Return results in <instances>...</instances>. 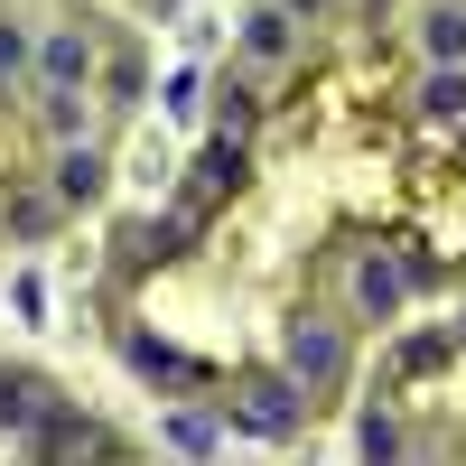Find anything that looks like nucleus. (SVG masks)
<instances>
[{"label":"nucleus","mask_w":466,"mask_h":466,"mask_svg":"<svg viewBox=\"0 0 466 466\" xmlns=\"http://www.w3.org/2000/svg\"><path fill=\"white\" fill-rule=\"evenodd\" d=\"M280 364L299 373V392H327V382H345V336L327 318H299L289 345H280Z\"/></svg>","instance_id":"nucleus-1"},{"label":"nucleus","mask_w":466,"mask_h":466,"mask_svg":"<svg viewBox=\"0 0 466 466\" xmlns=\"http://www.w3.org/2000/svg\"><path fill=\"white\" fill-rule=\"evenodd\" d=\"M410 280H420L410 261H392V252H364V261H355V318H373V327H382V318H392V308L410 299Z\"/></svg>","instance_id":"nucleus-2"},{"label":"nucleus","mask_w":466,"mask_h":466,"mask_svg":"<svg viewBox=\"0 0 466 466\" xmlns=\"http://www.w3.org/2000/svg\"><path fill=\"white\" fill-rule=\"evenodd\" d=\"M94 66H103L94 28H47V37H37V75H47V85H85Z\"/></svg>","instance_id":"nucleus-3"},{"label":"nucleus","mask_w":466,"mask_h":466,"mask_svg":"<svg viewBox=\"0 0 466 466\" xmlns=\"http://www.w3.org/2000/svg\"><path fill=\"white\" fill-rule=\"evenodd\" d=\"M243 420L270 430V439H289V430H299V373H261L252 392H243Z\"/></svg>","instance_id":"nucleus-4"},{"label":"nucleus","mask_w":466,"mask_h":466,"mask_svg":"<svg viewBox=\"0 0 466 466\" xmlns=\"http://www.w3.org/2000/svg\"><path fill=\"white\" fill-rule=\"evenodd\" d=\"M224 187H243V149H233V140H215L206 159L187 168V215H206V206L224 197Z\"/></svg>","instance_id":"nucleus-5"},{"label":"nucleus","mask_w":466,"mask_h":466,"mask_svg":"<svg viewBox=\"0 0 466 466\" xmlns=\"http://www.w3.org/2000/svg\"><path fill=\"white\" fill-rule=\"evenodd\" d=\"M420 56H430V66H466V10H457V0L420 10Z\"/></svg>","instance_id":"nucleus-6"},{"label":"nucleus","mask_w":466,"mask_h":466,"mask_svg":"<svg viewBox=\"0 0 466 466\" xmlns=\"http://www.w3.org/2000/svg\"><path fill=\"white\" fill-rule=\"evenodd\" d=\"M47 410H56V392H47L37 373H0V420H10V430L37 439V420H47Z\"/></svg>","instance_id":"nucleus-7"},{"label":"nucleus","mask_w":466,"mask_h":466,"mask_svg":"<svg viewBox=\"0 0 466 466\" xmlns=\"http://www.w3.org/2000/svg\"><path fill=\"white\" fill-rule=\"evenodd\" d=\"M289 47H299V19H289V10H252V19H243V56H252V66H280Z\"/></svg>","instance_id":"nucleus-8"},{"label":"nucleus","mask_w":466,"mask_h":466,"mask_svg":"<svg viewBox=\"0 0 466 466\" xmlns=\"http://www.w3.org/2000/svg\"><path fill=\"white\" fill-rule=\"evenodd\" d=\"M103 197V149H75L66 140V159H56V206H94Z\"/></svg>","instance_id":"nucleus-9"},{"label":"nucleus","mask_w":466,"mask_h":466,"mask_svg":"<svg viewBox=\"0 0 466 466\" xmlns=\"http://www.w3.org/2000/svg\"><path fill=\"white\" fill-rule=\"evenodd\" d=\"M28 75H37V37H28L19 19H0V94H19Z\"/></svg>","instance_id":"nucleus-10"},{"label":"nucleus","mask_w":466,"mask_h":466,"mask_svg":"<svg viewBox=\"0 0 466 466\" xmlns=\"http://www.w3.org/2000/svg\"><path fill=\"white\" fill-rule=\"evenodd\" d=\"M420 112L457 122V112H466V66H430V75H420Z\"/></svg>","instance_id":"nucleus-11"},{"label":"nucleus","mask_w":466,"mask_h":466,"mask_svg":"<svg viewBox=\"0 0 466 466\" xmlns=\"http://www.w3.org/2000/svg\"><path fill=\"white\" fill-rule=\"evenodd\" d=\"M131 364H140L149 382H206V373L187 364V355H168V345H149V336H131Z\"/></svg>","instance_id":"nucleus-12"},{"label":"nucleus","mask_w":466,"mask_h":466,"mask_svg":"<svg viewBox=\"0 0 466 466\" xmlns=\"http://www.w3.org/2000/svg\"><path fill=\"white\" fill-rule=\"evenodd\" d=\"M215 103H224V140H243V131L261 122V103H252V85H224Z\"/></svg>","instance_id":"nucleus-13"},{"label":"nucleus","mask_w":466,"mask_h":466,"mask_svg":"<svg viewBox=\"0 0 466 466\" xmlns=\"http://www.w3.org/2000/svg\"><path fill=\"white\" fill-rule=\"evenodd\" d=\"M430 364H448V336H410L401 345V373H430Z\"/></svg>","instance_id":"nucleus-14"},{"label":"nucleus","mask_w":466,"mask_h":466,"mask_svg":"<svg viewBox=\"0 0 466 466\" xmlns=\"http://www.w3.org/2000/svg\"><path fill=\"white\" fill-rule=\"evenodd\" d=\"M355 448H364V457H392V448H401V430H392V420H382V410H373V420H364V430H355Z\"/></svg>","instance_id":"nucleus-15"},{"label":"nucleus","mask_w":466,"mask_h":466,"mask_svg":"<svg viewBox=\"0 0 466 466\" xmlns=\"http://www.w3.org/2000/svg\"><path fill=\"white\" fill-rule=\"evenodd\" d=\"M168 439H177V448H215V420H197V410H177V420H168Z\"/></svg>","instance_id":"nucleus-16"}]
</instances>
